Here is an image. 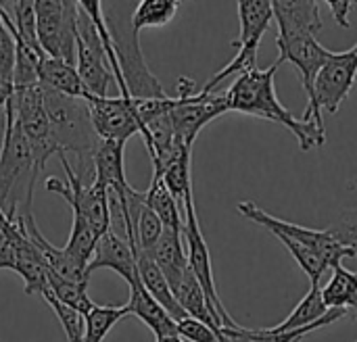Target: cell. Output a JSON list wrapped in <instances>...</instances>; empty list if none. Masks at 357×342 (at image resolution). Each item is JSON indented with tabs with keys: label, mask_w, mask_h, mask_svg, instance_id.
<instances>
[{
	"label": "cell",
	"mask_w": 357,
	"mask_h": 342,
	"mask_svg": "<svg viewBox=\"0 0 357 342\" xmlns=\"http://www.w3.org/2000/svg\"><path fill=\"white\" fill-rule=\"evenodd\" d=\"M15 94V84L10 79L0 77V109H6V104L13 100Z\"/></svg>",
	"instance_id": "37"
},
{
	"label": "cell",
	"mask_w": 357,
	"mask_h": 342,
	"mask_svg": "<svg viewBox=\"0 0 357 342\" xmlns=\"http://www.w3.org/2000/svg\"><path fill=\"white\" fill-rule=\"evenodd\" d=\"M23 224H25V232L29 236V240L38 247V251L42 253L44 261L48 263V267L67 278V280H73V282H88L90 276H88V267L84 263H79L75 257H71L65 249H56L54 244H50L44 234L40 232V228L36 226V219H33V213L31 215H25L23 217Z\"/></svg>",
	"instance_id": "18"
},
{
	"label": "cell",
	"mask_w": 357,
	"mask_h": 342,
	"mask_svg": "<svg viewBox=\"0 0 357 342\" xmlns=\"http://www.w3.org/2000/svg\"><path fill=\"white\" fill-rule=\"evenodd\" d=\"M38 79H40V86L50 88L54 92H61L67 96H77V98L88 96V90L77 73V67L71 63H65L61 59H52V56L44 54L40 59Z\"/></svg>",
	"instance_id": "22"
},
{
	"label": "cell",
	"mask_w": 357,
	"mask_h": 342,
	"mask_svg": "<svg viewBox=\"0 0 357 342\" xmlns=\"http://www.w3.org/2000/svg\"><path fill=\"white\" fill-rule=\"evenodd\" d=\"M75 67L77 73L92 96H109L111 84H115V75L109 65V56L105 44L100 40L98 27L84 13L77 10V40H75ZM117 86V84H115Z\"/></svg>",
	"instance_id": "11"
},
{
	"label": "cell",
	"mask_w": 357,
	"mask_h": 342,
	"mask_svg": "<svg viewBox=\"0 0 357 342\" xmlns=\"http://www.w3.org/2000/svg\"><path fill=\"white\" fill-rule=\"evenodd\" d=\"M238 6V21H241V33L234 40L236 54L234 59L220 69L205 86L203 94L215 92V88L230 75H238L247 69L257 67V48L264 38V33L270 29L274 19V6L272 0H236Z\"/></svg>",
	"instance_id": "4"
},
{
	"label": "cell",
	"mask_w": 357,
	"mask_h": 342,
	"mask_svg": "<svg viewBox=\"0 0 357 342\" xmlns=\"http://www.w3.org/2000/svg\"><path fill=\"white\" fill-rule=\"evenodd\" d=\"M48 293L61 301L63 305L79 311L82 316H88L94 307L92 299L88 297V282H73L67 280L59 274H54L52 270L48 272Z\"/></svg>",
	"instance_id": "27"
},
{
	"label": "cell",
	"mask_w": 357,
	"mask_h": 342,
	"mask_svg": "<svg viewBox=\"0 0 357 342\" xmlns=\"http://www.w3.org/2000/svg\"><path fill=\"white\" fill-rule=\"evenodd\" d=\"M357 75V48L345 52H331L324 67L320 69L316 77L314 88V109L303 115L305 123H314L320 130H324L322 111L337 113L339 107L349 96ZM326 132V130H324Z\"/></svg>",
	"instance_id": "6"
},
{
	"label": "cell",
	"mask_w": 357,
	"mask_h": 342,
	"mask_svg": "<svg viewBox=\"0 0 357 342\" xmlns=\"http://www.w3.org/2000/svg\"><path fill=\"white\" fill-rule=\"evenodd\" d=\"M276 46H278V63H291L297 67L301 73V84L307 94V109L310 113L314 109V88H316V77L320 69L324 67L326 59L331 56L333 50L324 48L316 33L310 31H278L276 36Z\"/></svg>",
	"instance_id": "13"
},
{
	"label": "cell",
	"mask_w": 357,
	"mask_h": 342,
	"mask_svg": "<svg viewBox=\"0 0 357 342\" xmlns=\"http://www.w3.org/2000/svg\"><path fill=\"white\" fill-rule=\"evenodd\" d=\"M92 125L100 140L126 144L134 134L142 132L136 102L132 96H86Z\"/></svg>",
	"instance_id": "14"
},
{
	"label": "cell",
	"mask_w": 357,
	"mask_h": 342,
	"mask_svg": "<svg viewBox=\"0 0 357 342\" xmlns=\"http://www.w3.org/2000/svg\"><path fill=\"white\" fill-rule=\"evenodd\" d=\"M111 40H113V50L117 56L119 73L123 79V86L132 98H163L167 96L161 81L151 73L144 54L140 50L138 42V31L132 27V21L128 27H111Z\"/></svg>",
	"instance_id": "10"
},
{
	"label": "cell",
	"mask_w": 357,
	"mask_h": 342,
	"mask_svg": "<svg viewBox=\"0 0 357 342\" xmlns=\"http://www.w3.org/2000/svg\"><path fill=\"white\" fill-rule=\"evenodd\" d=\"M184 247L186 244H184L182 234L172 232V230H163L157 244L146 253L157 263V267L163 272L172 290H176V286L180 284V280L188 272V255H186Z\"/></svg>",
	"instance_id": "19"
},
{
	"label": "cell",
	"mask_w": 357,
	"mask_h": 342,
	"mask_svg": "<svg viewBox=\"0 0 357 342\" xmlns=\"http://www.w3.org/2000/svg\"><path fill=\"white\" fill-rule=\"evenodd\" d=\"M61 161V167L65 169V182L59 178H48L44 182L46 190L61 196L75 215L86 217L100 234L111 230V209H109V194L105 188H100L98 184H88L84 180H79V176L73 171V167L69 165L65 153L56 155Z\"/></svg>",
	"instance_id": "7"
},
{
	"label": "cell",
	"mask_w": 357,
	"mask_h": 342,
	"mask_svg": "<svg viewBox=\"0 0 357 342\" xmlns=\"http://www.w3.org/2000/svg\"><path fill=\"white\" fill-rule=\"evenodd\" d=\"M38 167L31 146L15 121L13 100L4 109V136L0 146V211L6 219L31 215Z\"/></svg>",
	"instance_id": "2"
},
{
	"label": "cell",
	"mask_w": 357,
	"mask_h": 342,
	"mask_svg": "<svg viewBox=\"0 0 357 342\" xmlns=\"http://www.w3.org/2000/svg\"><path fill=\"white\" fill-rule=\"evenodd\" d=\"M182 0H140L136 10L132 13V27L140 33L146 27H163L167 25L180 6Z\"/></svg>",
	"instance_id": "30"
},
{
	"label": "cell",
	"mask_w": 357,
	"mask_h": 342,
	"mask_svg": "<svg viewBox=\"0 0 357 342\" xmlns=\"http://www.w3.org/2000/svg\"><path fill=\"white\" fill-rule=\"evenodd\" d=\"M328 232L339 242H343L345 247H349L354 251V255L357 257V209L343 211L339 215V219L328 228Z\"/></svg>",
	"instance_id": "32"
},
{
	"label": "cell",
	"mask_w": 357,
	"mask_h": 342,
	"mask_svg": "<svg viewBox=\"0 0 357 342\" xmlns=\"http://www.w3.org/2000/svg\"><path fill=\"white\" fill-rule=\"evenodd\" d=\"M356 48H357V44H356Z\"/></svg>",
	"instance_id": "39"
},
{
	"label": "cell",
	"mask_w": 357,
	"mask_h": 342,
	"mask_svg": "<svg viewBox=\"0 0 357 342\" xmlns=\"http://www.w3.org/2000/svg\"><path fill=\"white\" fill-rule=\"evenodd\" d=\"M96 270H113L119 274L130 286L140 278L138 276V261H136V251L130 247L126 238L115 234L113 230L105 232L96 244L94 257L88 263V276Z\"/></svg>",
	"instance_id": "15"
},
{
	"label": "cell",
	"mask_w": 357,
	"mask_h": 342,
	"mask_svg": "<svg viewBox=\"0 0 357 342\" xmlns=\"http://www.w3.org/2000/svg\"><path fill=\"white\" fill-rule=\"evenodd\" d=\"M182 236H184V244H186V255H188L190 272L195 274V278L203 286L209 303L220 313L224 326L230 328V330H238L241 324H236L232 320V316L226 311V307H224V303H222V299L218 295V286H215V278H213V265H211V255H209V247H207L205 236H203L201 226H199L192 192L184 199V234Z\"/></svg>",
	"instance_id": "12"
},
{
	"label": "cell",
	"mask_w": 357,
	"mask_h": 342,
	"mask_svg": "<svg viewBox=\"0 0 357 342\" xmlns=\"http://www.w3.org/2000/svg\"><path fill=\"white\" fill-rule=\"evenodd\" d=\"M42 299L50 305V309L54 311L56 320L61 322V328L65 332L67 342H84V332H86V322L84 316L67 305H63L61 301H56L48 290L42 295Z\"/></svg>",
	"instance_id": "31"
},
{
	"label": "cell",
	"mask_w": 357,
	"mask_h": 342,
	"mask_svg": "<svg viewBox=\"0 0 357 342\" xmlns=\"http://www.w3.org/2000/svg\"><path fill=\"white\" fill-rule=\"evenodd\" d=\"M190 159L192 148L178 142L172 157L161 165V169L153 171V176H159L165 188L172 192V196L184 207V199L192 192V178H190Z\"/></svg>",
	"instance_id": "23"
},
{
	"label": "cell",
	"mask_w": 357,
	"mask_h": 342,
	"mask_svg": "<svg viewBox=\"0 0 357 342\" xmlns=\"http://www.w3.org/2000/svg\"><path fill=\"white\" fill-rule=\"evenodd\" d=\"M123 148L126 144L121 142L100 140L94 153V184H98L107 192H113L119 199L126 196V192L132 188L126 180Z\"/></svg>",
	"instance_id": "16"
},
{
	"label": "cell",
	"mask_w": 357,
	"mask_h": 342,
	"mask_svg": "<svg viewBox=\"0 0 357 342\" xmlns=\"http://www.w3.org/2000/svg\"><path fill=\"white\" fill-rule=\"evenodd\" d=\"M46 115L52 125V134L61 153L77 157L75 173L79 180L94 182V153L100 144V138L92 125L90 109L86 98L67 96L42 86Z\"/></svg>",
	"instance_id": "3"
},
{
	"label": "cell",
	"mask_w": 357,
	"mask_h": 342,
	"mask_svg": "<svg viewBox=\"0 0 357 342\" xmlns=\"http://www.w3.org/2000/svg\"><path fill=\"white\" fill-rule=\"evenodd\" d=\"M13 109H15V121L19 123L21 132L25 134V138L31 146V153H33L36 167L42 173L46 161L54 155H61V148L52 134L50 119L46 115L42 86L31 84V86L15 88Z\"/></svg>",
	"instance_id": "5"
},
{
	"label": "cell",
	"mask_w": 357,
	"mask_h": 342,
	"mask_svg": "<svg viewBox=\"0 0 357 342\" xmlns=\"http://www.w3.org/2000/svg\"><path fill=\"white\" fill-rule=\"evenodd\" d=\"M15 71V38L0 19V77L13 81Z\"/></svg>",
	"instance_id": "33"
},
{
	"label": "cell",
	"mask_w": 357,
	"mask_h": 342,
	"mask_svg": "<svg viewBox=\"0 0 357 342\" xmlns=\"http://www.w3.org/2000/svg\"><path fill=\"white\" fill-rule=\"evenodd\" d=\"M130 311L126 305H94L88 316H84L86 332L84 342H102L105 336L123 320Z\"/></svg>",
	"instance_id": "29"
},
{
	"label": "cell",
	"mask_w": 357,
	"mask_h": 342,
	"mask_svg": "<svg viewBox=\"0 0 357 342\" xmlns=\"http://www.w3.org/2000/svg\"><path fill=\"white\" fill-rule=\"evenodd\" d=\"M236 211L247 217L249 221L266 228L270 234L274 236H289L293 240H299L301 244L314 249L324 261L326 265L333 270L337 265H341L343 259H351L356 257L354 251L349 247H345L343 242H339L328 230H312V228H303V226H297V224H291V221H284L280 217H274L270 215L268 211H264L261 207H257L255 203L251 201H245V203H238L236 205Z\"/></svg>",
	"instance_id": "8"
},
{
	"label": "cell",
	"mask_w": 357,
	"mask_h": 342,
	"mask_svg": "<svg viewBox=\"0 0 357 342\" xmlns=\"http://www.w3.org/2000/svg\"><path fill=\"white\" fill-rule=\"evenodd\" d=\"M100 236L102 234L86 217L73 213V224H71V232H69V240L65 244V251L88 267V263L94 257V251H96Z\"/></svg>",
	"instance_id": "28"
},
{
	"label": "cell",
	"mask_w": 357,
	"mask_h": 342,
	"mask_svg": "<svg viewBox=\"0 0 357 342\" xmlns=\"http://www.w3.org/2000/svg\"><path fill=\"white\" fill-rule=\"evenodd\" d=\"M224 113H228L224 92L222 94L195 92V81L188 77H180V81H178V104L169 111L174 134H176L178 142L192 148L201 130Z\"/></svg>",
	"instance_id": "9"
},
{
	"label": "cell",
	"mask_w": 357,
	"mask_h": 342,
	"mask_svg": "<svg viewBox=\"0 0 357 342\" xmlns=\"http://www.w3.org/2000/svg\"><path fill=\"white\" fill-rule=\"evenodd\" d=\"M322 299L328 309H343L357 320V274L347 267H333V278L322 288Z\"/></svg>",
	"instance_id": "25"
},
{
	"label": "cell",
	"mask_w": 357,
	"mask_h": 342,
	"mask_svg": "<svg viewBox=\"0 0 357 342\" xmlns=\"http://www.w3.org/2000/svg\"><path fill=\"white\" fill-rule=\"evenodd\" d=\"M280 63L276 61L268 69L253 67V69L238 73L232 86L224 92L228 113L234 111V113L253 115V117L284 125L287 130L295 134L301 150H312L316 146H322L326 142V132L314 123H305L303 119L293 117L291 111L284 109L282 102L278 100L276 88H274V75Z\"/></svg>",
	"instance_id": "1"
},
{
	"label": "cell",
	"mask_w": 357,
	"mask_h": 342,
	"mask_svg": "<svg viewBox=\"0 0 357 342\" xmlns=\"http://www.w3.org/2000/svg\"><path fill=\"white\" fill-rule=\"evenodd\" d=\"M144 201L157 213V217L161 219L165 230L184 234V217L180 211L184 207L172 196V192L165 188V184L161 182L159 176H153L149 190H144Z\"/></svg>",
	"instance_id": "26"
},
{
	"label": "cell",
	"mask_w": 357,
	"mask_h": 342,
	"mask_svg": "<svg viewBox=\"0 0 357 342\" xmlns=\"http://www.w3.org/2000/svg\"><path fill=\"white\" fill-rule=\"evenodd\" d=\"M128 311L130 316L138 318L157 339L161 336H172L178 334V324L174 318L149 295V290L142 286L140 278L130 286V301H128Z\"/></svg>",
	"instance_id": "17"
},
{
	"label": "cell",
	"mask_w": 357,
	"mask_h": 342,
	"mask_svg": "<svg viewBox=\"0 0 357 342\" xmlns=\"http://www.w3.org/2000/svg\"><path fill=\"white\" fill-rule=\"evenodd\" d=\"M15 267H17V249L13 240L0 230V272L4 270L15 272Z\"/></svg>",
	"instance_id": "35"
},
{
	"label": "cell",
	"mask_w": 357,
	"mask_h": 342,
	"mask_svg": "<svg viewBox=\"0 0 357 342\" xmlns=\"http://www.w3.org/2000/svg\"><path fill=\"white\" fill-rule=\"evenodd\" d=\"M328 311L331 309L324 305V299H322V288L312 286L310 293L299 301V305L293 309V313L282 324H278L276 328H264L259 332L266 334V336L289 334V332H295V330H301V328H307V326H314V324L322 322L328 316Z\"/></svg>",
	"instance_id": "24"
},
{
	"label": "cell",
	"mask_w": 357,
	"mask_h": 342,
	"mask_svg": "<svg viewBox=\"0 0 357 342\" xmlns=\"http://www.w3.org/2000/svg\"><path fill=\"white\" fill-rule=\"evenodd\" d=\"M356 342H357V341H356Z\"/></svg>",
	"instance_id": "40"
},
{
	"label": "cell",
	"mask_w": 357,
	"mask_h": 342,
	"mask_svg": "<svg viewBox=\"0 0 357 342\" xmlns=\"http://www.w3.org/2000/svg\"><path fill=\"white\" fill-rule=\"evenodd\" d=\"M157 342H184V339L180 334H172V336H161L157 339Z\"/></svg>",
	"instance_id": "38"
},
{
	"label": "cell",
	"mask_w": 357,
	"mask_h": 342,
	"mask_svg": "<svg viewBox=\"0 0 357 342\" xmlns=\"http://www.w3.org/2000/svg\"><path fill=\"white\" fill-rule=\"evenodd\" d=\"M278 31H310L322 29V19L316 0H272Z\"/></svg>",
	"instance_id": "21"
},
{
	"label": "cell",
	"mask_w": 357,
	"mask_h": 342,
	"mask_svg": "<svg viewBox=\"0 0 357 342\" xmlns=\"http://www.w3.org/2000/svg\"><path fill=\"white\" fill-rule=\"evenodd\" d=\"M178 334L184 339V341L190 342H222V339L218 336V332H213L209 326L192 320V318H186L178 324Z\"/></svg>",
	"instance_id": "34"
},
{
	"label": "cell",
	"mask_w": 357,
	"mask_h": 342,
	"mask_svg": "<svg viewBox=\"0 0 357 342\" xmlns=\"http://www.w3.org/2000/svg\"><path fill=\"white\" fill-rule=\"evenodd\" d=\"M136 261H138V276L142 286L149 290V295L174 318L176 324H180L182 320H186V311L182 309V305L178 303L169 282L165 280L163 272L157 267V263L146 255V253H136Z\"/></svg>",
	"instance_id": "20"
},
{
	"label": "cell",
	"mask_w": 357,
	"mask_h": 342,
	"mask_svg": "<svg viewBox=\"0 0 357 342\" xmlns=\"http://www.w3.org/2000/svg\"><path fill=\"white\" fill-rule=\"evenodd\" d=\"M324 2L331 6L333 19L337 21V25L347 29L349 27V13H351V6L356 4L357 0H324Z\"/></svg>",
	"instance_id": "36"
}]
</instances>
